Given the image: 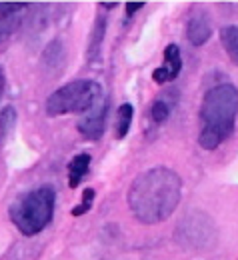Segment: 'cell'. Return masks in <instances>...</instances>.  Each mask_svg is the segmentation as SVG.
Masks as SVG:
<instances>
[{
	"instance_id": "6da1fadb",
	"label": "cell",
	"mask_w": 238,
	"mask_h": 260,
	"mask_svg": "<svg viewBox=\"0 0 238 260\" xmlns=\"http://www.w3.org/2000/svg\"><path fill=\"white\" fill-rule=\"evenodd\" d=\"M182 198V178L166 166L138 174L126 194L130 212L140 224H158L174 214Z\"/></svg>"
},
{
	"instance_id": "7a4b0ae2",
	"label": "cell",
	"mask_w": 238,
	"mask_h": 260,
	"mask_svg": "<svg viewBox=\"0 0 238 260\" xmlns=\"http://www.w3.org/2000/svg\"><path fill=\"white\" fill-rule=\"evenodd\" d=\"M198 144L204 150H216L234 132L238 116V88L220 82L206 90L200 104Z\"/></svg>"
},
{
	"instance_id": "3957f363",
	"label": "cell",
	"mask_w": 238,
	"mask_h": 260,
	"mask_svg": "<svg viewBox=\"0 0 238 260\" xmlns=\"http://www.w3.org/2000/svg\"><path fill=\"white\" fill-rule=\"evenodd\" d=\"M56 190L50 184L36 186L20 194L10 206V220L24 236H36L52 222Z\"/></svg>"
},
{
	"instance_id": "277c9868",
	"label": "cell",
	"mask_w": 238,
	"mask_h": 260,
	"mask_svg": "<svg viewBox=\"0 0 238 260\" xmlns=\"http://www.w3.org/2000/svg\"><path fill=\"white\" fill-rule=\"evenodd\" d=\"M102 100V86L94 80H74L46 98V114L56 118L64 114L90 112Z\"/></svg>"
},
{
	"instance_id": "5b68a950",
	"label": "cell",
	"mask_w": 238,
	"mask_h": 260,
	"mask_svg": "<svg viewBox=\"0 0 238 260\" xmlns=\"http://www.w3.org/2000/svg\"><path fill=\"white\" fill-rule=\"evenodd\" d=\"M106 116H108V100L102 98L90 112H86L76 122V130L86 140H100L102 134H104V128H106Z\"/></svg>"
},
{
	"instance_id": "8992f818",
	"label": "cell",
	"mask_w": 238,
	"mask_h": 260,
	"mask_svg": "<svg viewBox=\"0 0 238 260\" xmlns=\"http://www.w3.org/2000/svg\"><path fill=\"white\" fill-rule=\"evenodd\" d=\"M26 8V2H0V44L8 42L10 36L20 28Z\"/></svg>"
},
{
	"instance_id": "52a82bcc",
	"label": "cell",
	"mask_w": 238,
	"mask_h": 260,
	"mask_svg": "<svg viewBox=\"0 0 238 260\" xmlns=\"http://www.w3.org/2000/svg\"><path fill=\"white\" fill-rule=\"evenodd\" d=\"M212 36V20L208 16V12L198 8L190 14L188 22H186V38L192 46H202L210 40Z\"/></svg>"
},
{
	"instance_id": "ba28073f",
	"label": "cell",
	"mask_w": 238,
	"mask_h": 260,
	"mask_svg": "<svg viewBox=\"0 0 238 260\" xmlns=\"http://www.w3.org/2000/svg\"><path fill=\"white\" fill-rule=\"evenodd\" d=\"M162 58H164L162 66L156 68V70L152 72V80H154L156 84L172 82V80L180 74V70H182V56H180V48H178V44H174V42L168 44V46L164 48Z\"/></svg>"
},
{
	"instance_id": "9c48e42d",
	"label": "cell",
	"mask_w": 238,
	"mask_h": 260,
	"mask_svg": "<svg viewBox=\"0 0 238 260\" xmlns=\"http://www.w3.org/2000/svg\"><path fill=\"white\" fill-rule=\"evenodd\" d=\"M90 162H92V158L88 152H78L68 162V186L70 188H76L82 182V178L86 176V172L90 168Z\"/></svg>"
},
{
	"instance_id": "30bf717a",
	"label": "cell",
	"mask_w": 238,
	"mask_h": 260,
	"mask_svg": "<svg viewBox=\"0 0 238 260\" xmlns=\"http://www.w3.org/2000/svg\"><path fill=\"white\" fill-rule=\"evenodd\" d=\"M220 42L224 52L228 54V58L238 66V26L228 24L220 28Z\"/></svg>"
},
{
	"instance_id": "8fae6325",
	"label": "cell",
	"mask_w": 238,
	"mask_h": 260,
	"mask_svg": "<svg viewBox=\"0 0 238 260\" xmlns=\"http://www.w3.org/2000/svg\"><path fill=\"white\" fill-rule=\"evenodd\" d=\"M132 118H134V106L130 102H124L118 106V112H116V138H124L128 132H130V126H132Z\"/></svg>"
},
{
	"instance_id": "7c38bea8",
	"label": "cell",
	"mask_w": 238,
	"mask_h": 260,
	"mask_svg": "<svg viewBox=\"0 0 238 260\" xmlns=\"http://www.w3.org/2000/svg\"><path fill=\"white\" fill-rule=\"evenodd\" d=\"M104 32H106V20L104 18H96L94 30H92V36H90V44H88V60L90 62H98L100 60V48L102 40H104Z\"/></svg>"
},
{
	"instance_id": "4fadbf2b",
	"label": "cell",
	"mask_w": 238,
	"mask_h": 260,
	"mask_svg": "<svg viewBox=\"0 0 238 260\" xmlns=\"http://www.w3.org/2000/svg\"><path fill=\"white\" fill-rule=\"evenodd\" d=\"M64 56H66V52H64L62 42L60 40H52L46 46V50L42 52V62L48 64L50 68H56V66L64 64Z\"/></svg>"
},
{
	"instance_id": "5bb4252c",
	"label": "cell",
	"mask_w": 238,
	"mask_h": 260,
	"mask_svg": "<svg viewBox=\"0 0 238 260\" xmlns=\"http://www.w3.org/2000/svg\"><path fill=\"white\" fill-rule=\"evenodd\" d=\"M150 116L156 124H162L166 122L170 116V104L166 100H156L152 106H150Z\"/></svg>"
},
{
	"instance_id": "9a60e30c",
	"label": "cell",
	"mask_w": 238,
	"mask_h": 260,
	"mask_svg": "<svg viewBox=\"0 0 238 260\" xmlns=\"http://www.w3.org/2000/svg\"><path fill=\"white\" fill-rule=\"evenodd\" d=\"M94 188H84V194H82V202L76 206V208H72V216H82V214H86L90 208H92V202H94Z\"/></svg>"
},
{
	"instance_id": "2e32d148",
	"label": "cell",
	"mask_w": 238,
	"mask_h": 260,
	"mask_svg": "<svg viewBox=\"0 0 238 260\" xmlns=\"http://www.w3.org/2000/svg\"><path fill=\"white\" fill-rule=\"evenodd\" d=\"M14 120H16V112H14V108H12V106H6V108L2 110V114H0V138L8 132V128L12 126Z\"/></svg>"
},
{
	"instance_id": "e0dca14e",
	"label": "cell",
	"mask_w": 238,
	"mask_h": 260,
	"mask_svg": "<svg viewBox=\"0 0 238 260\" xmlns=\"http://www.w3.org/2000/svg\"><path fill=\"white\" fill-rule=\"evenodd\" d=\"M140 8H144V2H128V4H126V16L136 14Z\"/></svg>"
},
{
	"instance_id": "ac0fdd59",
	"label": "cell",
	"mask_w": 238,
	"mask_h": 260,
	"mask_svg": "<svg viewBox=\"0 0 238 260\" xmlns=\"http://www.w3.org/2000/svg\"><path fill=\"white\" fill-rule=\"evenodd\" d=\"M4 86H6V76H4V70H2V66H0V98L4 94Z\"/></svg>"
},
{
	"instance_id": "d6986e66",
	"label": "cell",
	"mask_w": 238,
	"mask_h": 260,
	"mask_svg": "<svg viewBox=\"0 0 238 260\" xmlns=\"http://www.w3.org/2000/svg\"><path fill=\"white\" fill-rule=\"evenodd\" d=\"M116 6H118V2H100V8H108V10L116 8Z\"/></svg>"
}]
</instances>
